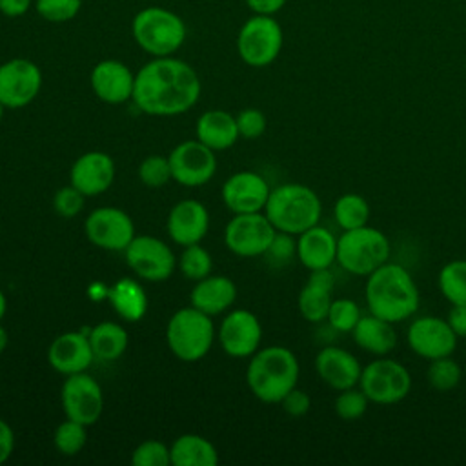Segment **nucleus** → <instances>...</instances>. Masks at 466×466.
<instances>
[{
  "label": "nucleus",
  "instance_id": "obj_1",
  "mask_svg": "<svg viewBox=\"0 0 466 466\" xmlns=\"http://www.w3.org/2000/svg\"><path fill=\"white\" fill-rule=\"evenodd\" d=\"M200 91V78L187 62L175 55L153 56L135 73L131 100L146 115L177 116L198 102Z\"/></svg>",
  "mask_w": 466,
  "mask_h": 466
},
{
  "label": "nucleus",
  "instance_id": "obj_2",
  "mask_svg": "<svg viewBox=\"0 0 466 466\" xmlns=\"http://www.w3.org/2000/svg\"><path fill=\"white\" fill-rule=\"evenodd\" d=\"M364 299L370 313L393 324L411 319L420 304L411 273L402 264L390 260L366 277Z\"/></svg>",
  "mask_w": 466,
  "mask_h": 466
},
{
  "label": "nucleus",
  "instance_id": "obj_3",
  "mask_svg": "<svg viewBox=\"0 0 466 466\" xmlns=\"http://www.w3.org/2000/svg\"><path fill=\"white\" fill-rule=\"evenodd\" d=\"M299 375V359L286 346L258 348L246 368L249 391L266 404H279L297 386Z\"/></svg>",
  "mask_w": 466,
  "mask_h": 466
},
{
  "label": "nucleus",
  "instance_id": "obj_4",
  "mask_svg": "<svg viewBox=\"0 0 466 466\" xmlns=\"http://www.w3.org/2000/svg\"><path fill=\"white\" fill-rule=\"evenodd\" d=\"M264 215L277 231L300 235L308 228L319 224L322 215V202L319 195L306 184L288 182L271 187Z\"/></svg>",
  "mask_w": 466,
  "mask_h": 466
},
{
  "label": "nucleus",
  "instance_id": "obj_5",
  "mask_svg": "<svg viewBox=\"0 0 466 466\" xmlns=\"http://www.w3.org/2000/svg\"><path fill=\"white\" fill-rule=\"evenodd\" d=\"M131 36L149 56H171L184 46L187 27L175 11L162 5H147L135 13Z\"/></svg>",
  "mask_w": 466,
  "mask_h": 466
},
{
  "label": "nucleus",
  "instance_id": "obj_6",
  "mask_svg": "<svg viewBox=\"0 0 466 466\" xmlns=\"http://www.w3.org/2000/svg\"><path fill=\"white\" fill-rule=\"evenodd\" d=\"M390 255V238L373 226L344 229L337 237V264L355 277H368L386 264Z\"/></svg>",
  "mask_w": 466,
  "mask_h": 466
},
{
  "label": "nucleus",
  "instance_id": "obj_7",
  "mask_svg": "<svg viewBox=\"0 0 466 466\" xmlns=\"http://www.w3.org/2000/svg\"><path fill=\"white\" fill-rule=\"evenodd\" d=\"M215 340V326L209 315L191 304L177 309L166 326V342L171 353L184 362L204 359Z\"/></svg>",
  "mask_w": 466,
  "mask_h": 466
},
{
  "label": "nucleus",
  "instance_id": "obj_8",
  "mask_svg": "<svg viewBox=\"0 0 466 466\" xmlns=\"http://www.w3.org/2000/svg\"><path fill=\"white\" fill-rule=\"evenodd\" d=\"M284 46V31L273 15H251L237 33V53L249 67L273 64Z\"/></svg>",
  "mask_w": 466,
  "mask_h": 466
},
{
  "label": "nucleus",
  "instance_id": "obj_9",
  "mask_svg": "<svg viewBox=\"0 0 466 466\" xmlns=\"http://www.w3.org/2000/svg\"><path fill=\"white\" fill-rule=\"evenodd\" d=\"M359 388L370 402L390 406L404 400L411 390V375L408 368L390 357H377L362 368Z\"/></svg>",
  "mask_w": 466,
  "mask_h": 466
},
{
  "label": "nucleus",
  "instance_id": "obj_10",
  "mask_svg": "<svg viewBox=\"0 0 466 466\" xmlns=\"http://www.w3.org/2000/svg\"><path fill=\"white\" fill-rule=\"evenodd\" d=\"M275 233L277 229L264 211L235 213L226 224L224 244L237 257H264Z\"/></svg>",
  "mask_w": 466,
  "mask_h": 466
},
{
  "label": "nucleus",
  "instance_id": "obj_11",
  "mask_svg": "<svg viewBox=\"0 0 466 466\" xmlns=\"http://www.w3.org/2000/svg\"><path fill=\"white\" fill-rule=\"evenodd\" d=\"M124 257L129 269L138 279L149 282L167 280L177 268L173 249L153 235H135V238L124 249Z\"/></svg>",
  "mask_w": 466,
  "mask_h": 466
},
{
  "label": "nucleus",
  "instance_id": "obj_12",
  "mask_svg": "<svg viewBox=\"0 0 466 466\" xmlns=\"http://www.w3.org/2000/svg\"><path fill=\"white\" fill-rule=\"evenodd\" d=\"M64 415L84 426H93L104 410V391L87 371L67 375L60 388Z\"/></svg>",
  "mask_w": 466,
  "mask_h": 466
},
{
  "label": "nucleus",
  "instance_id": "obj_13",
  "mask_svg": "<svg viewBox=\"0 0 466 466\" xmlns=\"http://www.w3.org/2000/svg\"><path fill=\"white\" fill-rule=\"evenodd\" d=\"M42 89V71L36 62L22 56L0 64V102L5 109L29 106Z\"/></svg>",
  "mask_w": 466,
  "mask_h": 466
},
{
  "label": "nucleus",
  "instance_id": "obj_14",
  "mask_svg": "<svg viewBox=\"0 0 466 466\" xmlns=\"http://www.w3.org/2000/svg\"><path fill=\"white\" fill-rule=\"evenodd\" d=\"M84 231L93 246L106 251H124L137 235L133 218L115 206L93 209L84 222Z\"/></svg>",
  "mask_w": 466,
  "mask_h": 466
},
{
  "label": "nucleus",
  "instance_id": "obj_15",
  "mask_svg": "<svg viewBox=\"0 0 466 466\" xmlns=\"http://www.w3.org/2000/svg\"><path fill=\"white\" fill-rule=\"evenodd\" d=\"M167 158L173 180L186 187H198L208 184L217 171L215 151L202 144L198 138L177 144Z\"/></svg>",
  "mask_w": 466,
  "mask_h": 466
},
{
  "label": "nucleus",
  "instance_id": "obj_16",
  "mask_svg": "<svg viewBox=\"0 0 466 466\" xmlns=\"http://www.w3.org/2000/svg\"><path fill=\"white\" fill-rule=\"evenodd\" d=\"M406 340L415 355L426 360H433L451 355L457 348L459 337L455 335L446 319L435 315H422L410 322Z\"/></svg>",
  "mask_w": 466,
  "mask_h": 466
},
{
  "label": "nucleus",
  "instance_id": "obj_17",
  "mask_svg": "<svg viewBox=\"0 0 466 466\" xmlns=\"http://www.w3.org/2000/svg\"><path fill=\"white\" fill-rule=\"evenodd\" d=\"M217 337L226 355L246 359L260 348L262 326L253 311L244 308L229 309L218 326Z\"/></svg>",
  "mask_w": 466,
  "mask_h": 466
},
{
  "label": "nucleus",
  "instance_id": "obj_18",
  "mask_svg": "<svg viewBox=\"0 0 466 466\" xmlns=\"http://www.w3.org/2000/svg\"><path fill=\"white\" fill-rule=\"evenodd\" d=\"M269 184L266 178L255 171H237L226 178L222 184V202L235 213H257L264 211L269 197Z\"/></svg>",
  "mask_w": 466,
  "mask_h": 466
},
{
  "label": "nucleus",
  "instance_id": "obj_19",
  "mask_svg": "<svg viewBox=\"0 0 466 466\" xmlns=\"http://www.w3.org/2000/svg\"><path fill=\"white\" fill-rule=\"evenodd\" d=\"M89 86L98 100L118 106L133 98L135 73L122 60L104 58L93 66Z\"/></svg>",
  "mask_w": 466,
  "mask_h": 466
},
{
  "label": "nucleus",
  "instance_id": "obj_20",
  "mask_svg": "<svg viewBox=\"0 0 466 466\" xmlns=\"http://www.w3.org/2000/svg\"><path fill=\"white\" fill-rule=\"evenodd\" d=\"M166 229L178 246L198 244L209 231V211L197 198H184L173 204L167 213Z\"/></svg>",
  "mask_w": 466,
  "mask_h": 466
},
{
  "label": "nucleus",
  "instance_id": "obj_21",
  "mask_svg": "<svg viewBox=\"0 0 466 466\" xmlns=\"http://www.w3.org/2000/svg\"><path fill=\"white\" fill-rule=\"evenodd\" d=\"M115 162L104 151H87L80 155L69 171V184L84 197L106 193L115 180Z\"/></svg>",
  "mask_w": 466,
  "mask_h": 466
},
{
  "label": "nucleus",
  "instance_id": "obj_22",
  "mask_svg": "<svg viewBox=\"0 0 466 466\" xmlns=\"http://www.w3.org/2000/svg\"><path fill=\"white\" fill-rule=\"evenodd\" d=\"M93 360H95V355H93L87 333H82V331L60 333L51 340L47 348L49 366L64 377L87 371Z\"/></svg>",
  "mask_w": 466,
  "mask_h": 466
},
{
  "label": "nucleus",
  "instance_id": "obj_23",
  "mask_svg": "<svg viewBox=\"0 0 466 466\" xmlns=\"http://www.w3.org/2000/svg\"><path fill=\"white\" fill-rule=\"evenodd\" d=\"M315 371L326 386L342 391L359 386L362 364L351 351L329 344L315 355Z\"/></svg>",
  "mask_w": 466,
  "mask_h": 466
},
{
  "label": "nucleus",
  "instance_id": "obj_24",
  "mask_svg": "<svg viewBox=\"0 0 466 466\" xmlns=\"http://www.w3.org/2000/svg\"><path fill=\"white\" fill-rule=\"evenodd\" d=\"M333 288H335V275L331 268L313 269L302 289L299 291L297 306L304 320L320 324L326 320L331 300H333Z\"/></svg>",
  "mask_w": 466,
  "mask_h": 466
},
{
  "label": "nucleus",
  "instance_id": "obj_25",
  "mask_svg": "<svg viewBox=\"0 0 466 466\" xmlns=\"http://www.w3.org/2000/svg\"><path fill=\"white\" fill-rule=\"evenodd\" d=\"M237 300V284L226 275H208L195 282L189 293V304L206 315L229 311Z\"/></svg>",
  "mask_w": 466,
  "mask_h": 466
},
{
  "label": "nucleus",
  "instance_id": "obj_26",
  "mask_svg": "<svg viewBox=\"0 0 466 466\" xmlns=\"http://www.w3.org/2000/svg\"><path fill=\"white\" fill-rule=\"evenodd\" d=\"M297 258L309 271L331 268L337 262V237L320 224L308 228L297 235Z\"/></svg>",
  "mask_w": 466,
  "mask_h": 466
},
{
  "label": "nucleus",
  "instance_id": "obj_27",
  "mask_svg": "<svg viewBox=\"0 0 466 466\" xmlns=\"http://www.w3.org/2000/svg\"><path fill=\"white\" fill-rule=\"evenodd\" d=\"M195 138L206 144L213 151H224L235 146L238 140V127L235 115L224 109L204 111L195 124Z\"/></svg>",
  "mask_w": 466,
  "mask_h": 466
},
{
  "label": "nucleus",
  "instance_id": "obj_28",
  "mask_svg": "<svg viewBox=\"0 0 466 466\" xmlns=\"http://www.w3.org/2000/svg\"><path fill=\"white\" fill-rule=\"evenodd\" d=\"M353 342L377 357H384L393 351L397 346V331L393 328V322L384 320L373 313L368 311V315H362L357 322V326L351 331Z\"/></svg>",
  "mask_w": 466,
  "mask_h": 466
},
{
  "label": "nucleus",
  "instance_id": "obj_29",
  "mask_svg": "<svg viewBox=\"0 0 466 466\" xmlns=\"http://www.w3.org/2000/svg\"><path fill=\"white\" fill-rule=\"evenodd\" d=\"M115 313L126 322L142 320L147 311V295L142 284L135 279L124 277L109 286L106 293Z\"/></svg>",
  "mask_w": 466,
  "mask_h": 466
},
{
  "label": "nucleus",
  "instance_id": "obj_30",
  "mask_svg": "<svg viewBox=\"0 0 466 466\" xmlns=\"http://www.w3.org/2000/svg\"><path fill=\"white\" fill-rule=\"evenodd\" d=\"M169 450L171 466H217L220 461L215 444L197 433L178 435Z\"/></svg>",
  "mask_w": 466,
  "mask_h": 466
},
{
  "label": "nucleus",
  "instance_id": "obj_31",
  "mask_svg": "<svg viewBox=\"0 0 466 466\" xmlns=\"http://www.w3.org/2000/svg\"><path fill=\"white\" fill-rule=\"evenodd\" d=\"M87 339L96 360L113 362L120 359L129 344L126 328L120 322L102 320L87 331Z\"/></svg>",
  "mask_w": 466,
  "mask_h": 466
},
{
  "label": "nucleus",
  "instance_id": "obj_32",
  "mask_svg": "<svg viewBox=\"0 0 466 466\" xmlns=\"http://www.w3.org/2000/svg\"><path fill=\"white\" fill-rule=\"evenodd\" d=\"M370 213L368 200L359 193H344L335 200L333 206V218L342 231L366 226Z\"/></svg>",
  "mask_w": 466,
  "mask_h": 466
},
{
  "label": "nucleus",
  "instance_id": "obj_33",
  "mask_svg": "<svg viewBox=\"0 0 466 466\" xmlns=\"http://www.w3.org/2000/svg\"><path fill=\"white\" fill-rule=\"evenodd\" d=\"M437 286L450 304H466V260L446 262L437 275Z\"/></svg>",
  "mask_w": 466,
  "mask_h": 466
},
{
  "label": "nucleus",
  "instance_id": "obj_34",
  "mask_svg": "<svg viewBox=\"0 0 466 466\" xmlns=\"http://www.w3.org/2000/svg\"><path fill=\"white\" fill-rule=\"evenodd\" d=\"M177 266L187 280L197 282V280L211 275L213 257L204 246H200V242L189 244V246L182 248V251L177 258Z\"/></svg>",
  "mask_w": 466,
  "mask_h": 466
},
{
  "label": "nucleus",
  "instance_id": "obj_35",
  "mask_svg": "<svg viewBox=\"0 0 466 466\" xmlns=\"http://www.w3.org/2000/svg\"><path fill=\"white\" fill-rule=\"evenodd\" d=\"M86 441H87V426L67 417L64 422H60L55 428V433H53L55 448L58 450V453L66 457H73L80 453L86 446Z\"/></svg>",
  "mask_w": 466,
  "mask_h": 466
},
{
  "label": "nucleus",
  "instance_id": "obj_36",
  "mask_svg": "<svg viewBox=\"0 0 466 466\" xmlns=\"http://www.w3.org/2000/svg\"><path fill=\"white\" fill-rule=\"evenodd\" d=\"M428 384L437 391H450L459 386L462 379V370L457 360L448 357H439L430 360V366L426 370Z\"/></svg>",
  "mask_w": 466,
  "mask_h": 466
},
{
  "label": "nucleus",
  "instance_id": "obj_37",
  "mask_svg": "<svg viewBox=\"0 0 466 466\" xmlns=\"http://www.w3.org/2000/svg\"><path fill=\"white\" fill-rule=\"evenodd\" d=\"M362 317V311L359 304L353 299H333L326 322L337 331V333H351L357 326L359 319Z\"/></svg>",
  "mask_w": 466,
  "mask_h": 466
},
{
  "label": "nucleus",
  "instance_id": "obj_38",
  "mask_svg": "<svg viewBox=\"0 0 466 466\" xmlns=\"http://www.w3.org/2000/svg\"><path fill=\"white\" fill-rule=\"evenodd\" d=\"M368 404H370V399L364 395V391L353 386L339 391L333 402V410L337 417L342 420H357L366 413Z\"/></svg>",
  "mask_w": 466,
  "mask_h": 466
},
{
  "label": "nucleus",
  "instance_id": "obj_39",
  "mask_svg": "<svg viewBox=\"0 0 466 466\" xmlns=\"http://www.w3.org/2000/svg\"><path fill=\"white\" fill-rule=\"evenodd\" d=\"M133 466H171V450L158 439L142 441L131 451Z\"/></svg>",
  "mask_w": 466,
  "mask_h": 466
},
{
  "label": "nucleus",
  "instance_id": "obj_40",
  "mask_svg": "<svg viewBox=\"0 0 466 466\" xmlns=\"http://www.w3.org/2000/svg\"><path fill=\"white\" fill-rule=\"evenodd\" d=\"M84 0H35V11L40 18L51 24H64L73 20L80 9Z\"/></svg>",
  "mask_w": 466,
  "mask_h": 466
},
{
  "label": "nucleus",
  "instance_id": "obj_41",
  "mask_svg": "<svg viewBox=\"0 0 466 466\" xmlns=\"http://www.w3.org/2000/svg\"><path fill=\"white\" fill-rule=\"evenodd\" d=\"M138 178L144 186L153 189L166 186L173 180L169 158L164 155H147L138 166Z\"/></svg>",
  "mask_w": 466,
  "mask_h": 466
},
{
  "label": "nucleus",
  "instance_id": "obj_42",
  "mask_svg": "<svg viewBox=\"0 0 466 466\" xmlns=\"http://www.w3.org/2000/svg\"><path fill=\"white\" fill-rule=\"evenodd\" d=\"M264 257L268 258V262L275 268H282L288 266L295 257H297V240L295 235L284 233V231H277L268 251L264 253Z\"/></svg>",
  "mask_w": 466,
  "mask_h": 466
},
{
  "label": "nucleus",
  "instance_id": "obj_43",
  "mask_svg": "<svg viewBox=\"0 0 466 466\" xmlns=\"http://www.w3.org/2000/svg\"><path fill=\"white\" fill-rule=\"evenodd\" d=\"M86 197L75 186H62L53 195V209L62 218H75L84 208Z\"/></svg>",
  "mask_w": 466,
  "mask_h": 466
},
{
  "label": "nucleus",
  "instance_id": "obj_44",
  "mask_svg": "<svg viewBox=\"0 0 466 466\" xmlns=\"http://www.w3.org/2000/svg\"><path fill=\"white\" fill-rule=\"evenodd\" d=\"M235 120H237L238 135L242 138H248V140L262 137L266 127H268L266 115L260 109H257V107L242 109L238 115H235Z\"/></svg>",
  "mask_w": 466,
  "mask_h": 466
},
{
  "label": "nucleus",
  "instance_id": "obj_45",
  "mask_svg": "<svg viewBox=\"0 0 466 466\" xmlns=\"http://www.w3.org/2000/svg\"><path fill=\"white\" fill-rule=\"evenodd\" d=\"M279 404L282 406V410H284L288 415H291V417H302V415H306V413L309 411V408H311V397H309L304 390H300V388L295 386Z\"/></svg>",
  "mask_w": 466,
  "mask_h": 466
},
{
  "label": "nucleus",
  "instance_id": "obj_46",
  "mask_svg": "<svg viewBox=\"0 0 466 466\" xmlns=\"http://www.w3.org/2000/svg\"><path fill=\"white\" fill-rule=\"evenodd\" d=\"M446 320L459 339L466 337V304H451Z\"/></svg>",
  "mask_w": 466,
  "mask_h": 466
},
{
  "label": "nucleus",
  "instance_id": "obj_47",
  "mask_svg": "<svg viewBox=\"0 0 466 466\" xmlns=\"http://www.w3.org/2000/svg\"><path fill=\"white\" fill-rule=\"evenodd\" d=\"M15 450V431L13 428L0 419V464H4Z\"/></svg>",
  "mask_w": 466,
  "mask_h": 466
},
{
  "label": "nucleus",
  "instance_id": "obj_48",
  "mask_svg": "<svg viewBox=\"0 0 466 466\" xmlns=\"http://www.w3.org/2000/svg\"><path fill=\"white\" fill-rule=\"evenodd\" d=\"M33 5L35 0H0V13L7 18H18L24 16Z\"/></svg>",
  "mask_w": 466,
  "mask_h": 466
},
{
  "label": "nucleus",
  "instance_id": "obj_49",
  "mask_svg": "<svg viewBox=\"0 0 466 466\" xmlns=\"http://www.w3.org/2000/svg\"><path fill=\"white\" fill-rule=\"evenodd\" d=\"M255 15H277L288 0H244Z\"/></svg>",
  "mask_w": 466,
  "mask_h": 466
},
{
  "label": "nucleus",
  "instance_id": "obj_50",
  "mask_svg": "<svg viewBox=\"0 0 466 466\" xmlns=\"http://www.w3.org/2000/svg\"><path fill=\"white\" fill-rule=\"evenodd\" d=\"M7 342H9V335H7V329L0 324V353L7 348Z\"/></svg>",
  "mask_w": 466,
  "mask_h": 466
},
{
  "label": "nucleus",
  "instance_id": "obj_51",
  "mask_svg": "<svg viewBox=\"0 0 466 466\" xmlns=\"http://www.w3.org/2000/svg\"><path fill=\"white\" fill-rule=\"evenodd\" d=\"M5 311H7V297H5V293L0 289V322H2L4 315H5Z\"/></svg>",
  "mask_w": 466,
  "mask_h": 466
},
{
  "label": "nucleus",
  "instance_id": "obj_52",
  "mask_svg": "<svg viewBox=\"0 0 466 466\" xmlns=\"http://www.w3.org/2000/svg\"><path fill=\"white\" fill-rule=\"evenodd\" d=\"M4 111H5V107L2 106V102H0V122H2V116H4Z\"/></svg>",
  "mask_w": 466,
  "mask_h": 466
}]
</instances>
